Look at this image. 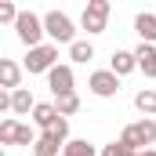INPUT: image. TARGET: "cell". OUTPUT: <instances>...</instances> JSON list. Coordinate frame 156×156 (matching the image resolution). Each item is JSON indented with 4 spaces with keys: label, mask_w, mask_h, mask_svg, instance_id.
Segmentation results:
<instances>
[{
    "label": "cell",
    "mask_w": 156,
    "mask_h": 156,
    "mask_svg": "<svg viewBox=\"0 0 156 156\" xmlns=\"http://www.w3.org/2000/svg\"><path fill=\"white\" fill-rule=\"evenodd\" d=\"M15 18H18V7L11 4V0H0V26H15Z\"/></svg>",
    "instance_id": "obj_21"
},
{
    "label": "cell",
    "mask_w": 156,
    "mask_h": 156,
    "mask_svg": "<svg viewBox=\"0 0 156 156\" xmlns=\"http://www.w3.org/2000/svg\"><path fill=\"white\" fill-rule=\"evenodd\" d=\"M55 120H58V109H55V102H37V105H33V123H37L40 131H47Z\"/></svg>",
    "instance_id": "obj_14"
},
{
    "label": "cell",
    "mask_w": 156,
    "mask_h": 156,
    "mask_svg": "<svg viewBox=\"0 0 156 156\" xmlns=\"http://www.w3.org/2000/svg\"><path fill=\"white\" fill-rule=\"evenodd\" d=\"M134 69H138L134 66V51H113V58H109V73L113 76H127Z\"/></svg>",
    "instance_id": "obj_10"
},
{
    "label": "cell",
    "mask_w": 156,
    "mask_h": 156,
    "mask_svg": "<svg viewBox=\"0 0 156 156\" xmlns=\"http://www.w3.org/2000/svg\"><path fill=\"white\" fill-rule=\"evenodd\" d=\"M120 145H127L131 153L153 149L156 145V120H134V123H127L123 134H120Z\"/></svg>",
    "instance_id": "obj_1"
},
{
    "label": "cell",
    "mask_w": 156,
    "mask_h": 156,
    "mask_svg": "<svg viewBox=\"0 0 156 156\" xmlns=\"http://www.w3.org/2000/svg\"><path fill=\"white\" fill-rule=\"evenodd\" d=\"M18 142V120H0V149Z\"/></svg>",
    "instance_id": "obj_19"
},
{
    "label": "cell",
    "mask_w": 156,
    "mask_h": 156,
    "mask_svg": "<svg viewBox=\"0 0 156 156\" xmlns=\"http://www.w3.org/2000/svg\"><path fill=\"white\" fill-rule=\"evenodd\" d=\"M55 66H58V47L40 44V47H29V55L22 62V73H51Z\"/></svg>",
    "instance_id": "obj_5"
},
{
    "label": "cell",
    "mask_w": 156,
    "mask_h": 156,
    "mask_svg": "<svg viewBox=\"0 0 156 156\" xmlns=\"http://www.w3.org/2000/svg\"><path fill=\"white\" fill-rule=\"evenodd\" d=\"M98 156H134V153H131L127 145H120V142H109V145H105Z\"/></svg>",
    "instance_id": "obj_22"
},
{
    "label": "cell",
    "mask_w": 156,
    "mask_h": 156,
    "mask_svg": "<svg viewBox=\"0 0 156 156\" xmlns=\"http://www.w3.org/2000/svg\"><path fill=\"white\" fill-rule=\"evenodd\" d=\"M134 66H138L149 80H156V47L153 44H138V47H134Z\"/></svg>",
    "instance_id": "obj_9"
},
{
    "label": "cell",
    "mask_w": 156,
    "mask_h": 156,
    "mask_svg": "<svg viewBox=\"0 0 156 156\" xmlns=\"http://www.w3.org/2000/svg\"><path fill=\"white\" fill-rule=\"evenodd\" d=\"M73 83H76V76H73V66H55V69L47 73V87H51V94H55V98L73 94Z\"/></svg>",
    "instance_id": "obj_6"
},
{
    "label": "cell",
    "mask_w": 156,
    "mask_h": 156,
    "mask_svg": "<svg viewBox=\"0 0 156 156\" xmlns=\"http://www.w3.org/2000/svg\"><path fill=\"white\" fill-rule=\"evenodd\" d=\"M44 37H51V44H73L76 40V26L66 11H47L44 15Z\"/></svg>",
    "instance_id": "obj_2"
},
{
    "label": "cell",
    "mask_w": 156,
    "mask_h": 156,
    "mask_svg": "<svg viewBox=\"0 0 156 156\" xmlns=\"http://www.w3.org/2000/svg\"><path fill=\"white\" fill-rule=\"evenodd\" d=\"M33 105H37V98L29 94V87L11 91V113H15V116H29V113H33Z\"/></svg>",
    "instance_id": "obj_12"
},
{
    "label": "cell",
    "mask_w": 156,
    "mask_h": 156,
    "mask_svg": "<svg viewBox=\"0 0 156 156\" xmlns=\"http://www.w3.org/2000/svg\"><path fill=\"white\" fill-rule=\"evenodd\" d=\"M69 58H73L76 66H87V62L94 58V44H91V40H73V44H69Z\"/></svg>",
    "instance_id": "obj_15"
},
{
    "label": "cell",
    "mask_w": 156,
    "mask_h": 156,
    "mask_svg": "<svg viewBox=\"0 0 156 156\" xmlns=\"http://www.w3.org/2000/svg\"><path fill=\"white\" fill-rule=\"evenodd\" d=\"M7 109H11V91L0 87V113H7Z\"/></svg>",
    "instance_id": "obj_24"
},
{
    "label": "cell",
    "mask_w": 156,
    "mask_h": 156,
    "mask_svg": "<svg viewBox=\"0 0 156 156\" xmlns=\"http://www.w3.org/2000/svg\"><path fill=\"white\" fill-rule=\"evenodd\" d=\"M62 145H66V142H58L55 134L44 131L37 142H33V156H62Z\"/></svg>",
    "instance_id": "obj_13"
},
{
    "label": "cell",
    "mask_w": 156,
    "mask_h": 156,
    "mask_svg": "<svg viewBox=\"0 0 156 156\" xmlns=\"http://www.w3.org/2000/svg\"><path fill=\"white\" fill-rule=\"evenodd\" d=\"M87 87H91V94H98V98H116V91H120V76H113L109 69H98V73H91Z\"/></svg>",
    "instance_id": "obj_7"
},
{
    "label": "cell",
    "mask_w": 156,
    "mask_h": 156,
    "mask_svg": "<svg viewBox=\"0 0 156 156\" xmlns=\"http://www.w3.org/2000/svg\"><path fill=\"white\" fill-rule=\"evenodd\" d=\"M62 156H98V153H94V145L87 138H69L62 145Z\"/></svg>",
    "instance_id": "obj_17"
},
{
    "label": "cell",
    "mask_w": 156,
    "mask_h": 156,
    "mask_svg": "<svg viewBox=\"0 0 156 156\" xmlns=\"http://www.w3.org/2000/svg\"><path fill=\"white\" fill-rule=\"evenodd\" d=\"M0 87L4 91H18L22 87V66L11 58H0Z\"/></svg>",
    "instance_id": "obj_8"
},
{
    "label": "cell",
    "mask_w": 156,
    "mask_h": 156,
    "mask_svg": "<svg viewBox=\"0 0 156 156\" xmlns=\"http://www.w3.org/2000/svg\"><path fill=\"white\" fill-rule=\"evenodd\" d=\"M15 33H18V40H22L26 47H40V44H44V18L33 15V11H18Z\"/></svg>",
    "instance_id": "obj_4"
},
{
    "label": "cell",
    "mask_w": 156,
    "mask_h": 156,
    "mask_svg": "<svg viewBox=\"0 0 156 156\" xmlns=\"http://www.w3.org/2000/svg\"><path fill=\"white\" fill-rule=\"evenodd\" d=\"M37 142V134H33V127H26V123H18V142L15 145H33Z\"/></svg>",
    "instance_id": "obj_23"
},
{
    "label": "cell",
    "mask_w": 156,
    "mask_h": 156,
    "mask_svg": "<svg viewBox=\"0 0 156 156\" xmlns=\"http://www.w3.org/2000/svg\"><path fill=\"white\" fill-rule=\"evenodd\" d=\"M134 33L142 37V44H156V15H149V11L134 15Z\"/></svg>",
    "instance_id": "obj_11"
},
{
    "label": "cell",
    "mask_w": 156,
    "mask_h": 156,
    "mask_svg": "<svg viewBox=\"0 0 156 156\" xmlns=\"http://www.w3.org/2000/svg\"><path fill=\"white\" fill-rule=\"evenodd\" d=\"M134 156H156V149H142V153H134Z\"/></svg>",
    "instance_id": "obj_25"
},
{
    "label": "cell",
    "mask_w": 156,
    "mask_h": 156,
    "mask_svg": "<svg viewBox=\"0 0 156 156\" xmlns=\"http://www.w3.org/2000/svg\"><path fill=\"white\" fill-rule=\"evenodd\" d=\"M134 109H138V113H145V120L156 116V91H153V87H145V91H138V94H134Z\"/></svg>",
    "instance_id": "obj_16"
},
{
    "label": "cell",
    "mask_w": 156,
    "mask_h": 156,
    "mask_svg": "<svg viewBox=\"0 0 156 156\" xmlns=\"http://www.w3.org/2000/svg\"><path fill=\"white\" fill-rule=\"evenodd\" d=\"M0 156H4V149H0Z\"/></svg>",
    "instance_id": "obj_26"
},
{
    "label": "cell",
    "mask_w": 156,
    "mask_h": 156,
    "mask_svg": "<svg viewBox=\"0 0 156 156\" xmlns=\"http://www.w3.org/2000/svg\"><path fill=\"white\" fill-rule=\"evenodd\" d=\"M47 134H55L58 142H69V120H66V116H58L51 127H47Z\"/></svg>",
    "instance_id": "obj_20"
},
{
    "label": "cell",
    "mask_w": 156,
    "mask_h": 156,
    "mask_svg": "<svg viewBox=\"0 0 156 156\" xmlns=\"http://www.w3.org/2000/svg\"><path fill=\"white\" fill-rule=\"evenodd\" d=\"M109 15H113V4H109V0H87V7H83V15H80V29H87V33H105Z\"/></svg>",
    "instance_id": "obj_3"
},
{
    "label": "cell",
    "mask_w": 156,
    "mask_h": 156,
    "mask_svg": "<svg viewBox=\"0 0 156 156\" xmlns=\"http://www.w3.org/2000/svg\"><path fill=\"white\" fill-rule=\"evenodd\" d=\"M55 109H58V116H76L80 113V98H76V91L73 94H66V98H55Z\"/></svg>",
    "instance_id": "obj_18"
}]
</instances>
